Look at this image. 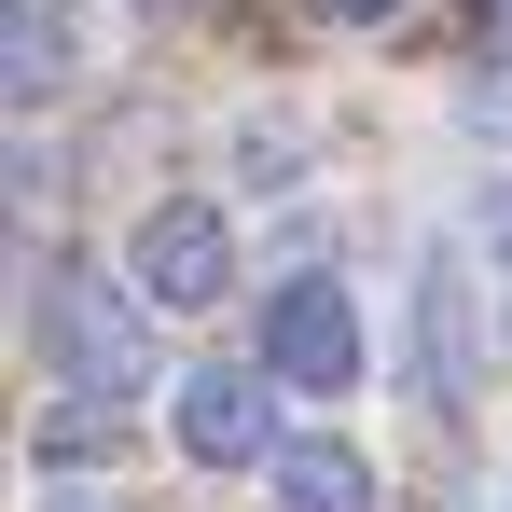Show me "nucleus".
Segmentation results:
<instances>
[{"label": "nucleus", "mask_w": 512, "mask_h": 512, "mask_svg": "<svg viewBox=\"0 0 512 512\" xmlns=\"http://www.w3.org/2000/svg\"><path fill=\"white\" fill-rule=\"evenodd\" d=\"M485 236H499V250H512V208H499V222H485Z\"/></svg>", "instance_id": "10"}, {"label": "nucleus", "mask_w": 512, "mask_h": 512, "mask_svg": "<svg viewBox=\"0 0 512 512\" xmlns=\"http://www.w3.org/2000/svg\"><path fill=\"white\" fill-rule=\"evenodd\" d=\"M139 14H194V0H139Z\"/></svg>", "instance_id": "8"}, {"label": "nucleus", "mask_w": 512, "mask_h": 512, "mask_svg": "<svg viewBox=\"0 0 512 512\" xmlns=\"http://www.w3.org/2000/svg\"><path fill=\"white\" fill-rule=\"evenodd\" d=\"M457 263H429V291H416V346H429V402H471V360H457Z\"/></svg>", "instance_id": "6"}, {"label": "nucleus", "mask_w": 512, "mask_h": 512, "mask_svg": "<svg viewBox=\"0 0 512 512\" xmlns=\"http://www.w3.org/2000/svg\"><path fill=\"white\" fill-rule=\"evenodd\" d=\"M125 277H139V305L208 319V305L236 291V222H222L208 194H153V208H139V236H125Z\"/></svg>", "instance_id": "2"}, {"label": "nucleus", "mask_w": 512, "mask_h": 512, "mask_svg": "<svg viewBox=\"0 0 512 512\" xmlns=\"http://www.w3.org/2000/svg\"><path fill=\"white\" fill-rule=\"evenodd\" d=\"M263 374L291 402H346L360 388V305H346L333 277H277L263 291Z\"/></svg>", "instance_id": "3"}, {"label": "nucleus", "mask_w": 512, "mask_h": 512, "mask_svg": "<svg viewBox=\"0 0 512 512\" xmlns=\"http://www.w3.org/2000/svg\"><path fill=\"white\" fill-rule=\"evenodd\" d=\"M139 277H42V305H28V333L56 360V402H125L139 374H153V346H139Z\"/></svg>", "instance_id": "1"}, {"label": "nucleus", "mask_w": 512, "mask_h": 512, "mask_svg": "<svg viewBox=\"0 0 512 512\" xmlns=\"http://www.w3.org/2000/svg\"><path fill=\"white\" fill-rule=\"evenodd\" d=\"M263 499L277 512H374V457L333 443V429H291V443L263 457Z\"/></svg>", "instance_id": "5"}, {"label": "nucleus", "mask_w": 512, "mask_h": 512, "mask_svg": "<svg viewBox=\"0 0 512 512\" xmlns=\"http://www.w3.org/2000/svg\"><path fill=\"white\" fill-rule=\"evenodd\" d=\"M42 512H97V499H42Z\"/></svg>", "instance_id": "11"}, {"label": "nucleus", "mask_w": 512, "mask_h": 512, "mask_svg": "<svg viewBox=\"0 0 512 512\" xmlns=\"http://www.w3.org/2000/svg\"><path fill=\"white\" fill-rule=\"evenodd\" d=\"M167 429H180V457L194 471H263L291 429H277V374L263 360H208V374H180L167 388Z\"/></svg>", "instance_id": "4"}, {"label": "nucleus", "mask_w": 512, "mask_h": 512, "mask_svg": "<svg viewBox=\"0 0 512 512\" xmlns=\"http://www.w3.org/2000/svg\"><path fill=\"white\" fill-rule=\"evenodd\" d=\"M28 443H42V471H56V457H111V416H42Z\"/></svg>", "instance_id": "7"}, {"label": "nucleus", "mask_w": 512, "mask_h": 512, "mask_svg": "<svg viewBox=\"0 0 512 512\" xmlns=\"http://www.w3.org/2000/svg\"><path fill=\"white\" fill-rule=\"evenodd\" d=\"M333 14H388V0H333Z\"/></svg>", "instance_id": "9"}]
</instances>
